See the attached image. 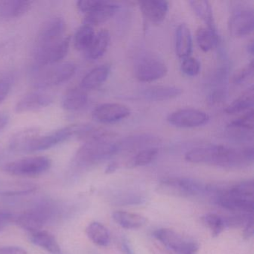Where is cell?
<instances>
[{"label":"cell","instance_id":"5","mask_svg":"<svg viewBox=\"0 0 254 254\" xmlns=\"http://www.w3.org/2000/svg\"><path fill=\"white\" fill-rule=\"evenodd\" d=\"M52 160L45 156L26 157L5 163L2 170L8 175L21 178H34L47 172Z\"/></svg>","mask_w":254,"mask_h":254},{"label":"cell","instance_id":"19","mask_svg":"<svg viewBox=\"0 0 254 254\" xmlns=\"http://www.w3.org/2000/svg\"><path fill=\"white\" fill-rule=\"evenodd\" d=\"M160 142V139L154 135L149 133H139V134L132 135L124 138L120 142H117L119 151L121 150L151 148L155 144Z\"/></svg>","mask_w":254,"mask_h":254},{"label":"cell","instance_id":"34","mask_svg":"<svg viewBox=\"0 0 254 254\" xmlns=\"http://www.w3.org/2000/svg\"><path fill=\"white\" fill-rule=\"evenodd\" d=\"M158 154V149L155 147L140 150L130 161V167H139L150 164Z\"/></svg>","mask_w":254,"mask_h":254},{"label":"cell","instance_id":"9","mask_svg":"<svg viewBox=\"0 0 254 254\" xmlns=\"http://www.w3.org/2000/svg\"><path fill=\"white\" fill-rule=\"evenodd\" d=\"M53 212L48 205H41L14 217L13 221L20 228L33 233L43 228L51 218Z\"/></svg>","mask_w":254,"mask_h":254},{"label":"cell","instance_id":"13","mask_svg":"<svg viewBox=\"0 0 254 254\" xmlns=\"http://www.w3.org/2000/svg\"><path fill=\"white\" fill-rule=\"evenodd\" d=\"M130 114V109L125 105L105 103L95 108L93 118L102 124H114L126 120Z\"/></svg>","mask_w":254,"mask_h":254},{"label":"cell","instance_id":"11","mask_svg":"<svg viewBox=\"0 0 254 254\" xmlns=\"http://www.w3.org/2000/svg\"><path fill=\"white\" fill-rule=\"evenodd\" d=\"M70 40V36L66 35L62 41L52 47L34 51L35 68L44 67L61 63V61L66 57L69 51Z\"/></svg>","mask_w":254,"mask_h":254},{"label":"cell","instance_id":"21","mask_svg":"<svg viewBox=\"0 0 254 254\" xmlns=\"http://www.w3.org/2000/svg\"><path fill=\"white\" fill-rule=\"evenodd\" d=\"M183 90L174 86H155L149 87L142 92V96L146 100L154 102L170 100L182 94Z\"/></svg>","mask_w":254,"mask_h":254},{"label":"cell","instance_id":"8","mask_svg":"<svg viewBox=\"0 0 254 254\" xmlns=\"http://www.w3.org/2000/svg\"><path fill=\"white\" fill-rule=\"evenodd\" d=\"M168 68L166 64L154 56H145L138 61L135 75L141 82H152L166 76Z\"/></svg>","mask_w":254,"mask_h":254},{"label":"cell","instance_id":"27","mask_svg":"<svg viewBox=\"0 0 254 254\" xmlns=\"http://www.w3.org/2000/svg\"><path fill=\"white\" fill-rule=\"evenodd\" d=\"M113 218L118 225L127 230H136L147 222L145 217L126 211H116L113 213Z\"/></svg>","mask_w":254,"mask_h":254},{"label":"cell","instance_id":"47","mask_svg":"<svg viewBox=\"0 0 254 254\" xmlns=\"http://www.w3.org/2000/svg\"><path fill=\"white\" fill-rule=\"evenodd\" d=\"M117 168H118V165H117V163H115V162H111V163H109V164L108 165V166H107L106 169H105V173H114V172L117 170Z\"/></svg>","mask_w":254,"mask_h":254},{"label":"cell","instance_id":"31","mask_svg":"<svg viewBox=\"0 0 254 254\" xmlns=\"http://www.w3.org/2000/svg\"><path fill=\"white\" fill-rule=\"evenodd\" d=\"M86 233L92 242L98 246L107 247L111 242V235L108 229L97 221H93L87 226Z\"/></svg>","mask_w":254,"mask_h":254},{"label":"cell","instance_id":"6","mask_svg":"<svg viewBox=\"0 0 254 254\" xmlns=\"http://www.w3.org/2000/svg\"><path fill=\"white\" fill-rule=\"evenodd\" d=\"M157 188L163 194L182 197L198 195L206 190L199 181L185 178H166L160 181Z\"/></svg>","mask_w":254,"mask_h":254},{"label":"cell","instance_id":"26","mask_svg":"<svg viewBox=\"0 0 254 254\" xmlns=\"http://www.w3.org/2000/svg\"><path fill=\"white\" fill-rule=\"evenodd\" d=\"M110 67L106 65L90 70L81 80V87L84 90H94L104 84L110 75Z\"/></svg>","mask_w":254,"mask_h":254},{"label":"cell","instance_id":"24","mask_svg":"<svg viewBox=\"0 0 254 254\" xmlns=\"http://www.w3.org/2000/svg\"><path fill=\"white\" fill-rule=\"evenodd\" d=\"M39 134V130L34 127L20 130L10 139L9 148L16 152L27 153L29 145Z\"/></svg>","mask_w":254,"mask_h":254},{"label":"cell","instance_id":"15","mask_svg":"<svg viewBox=\"0 0 254 254\" xmlns=\"http://www.w3.org/2000/svg\"><path fill=\"white\" fill-rule=\"evenodd\" d=\"M54 98L50 93L43 91H35L23 96L15 106V111L18 114L38 111L50 106Z\"/></svg>","mask_w":254,"mask_h":254},{"label":"cell","instance_id":"2","mask_svg":"<svg viewBox=\"0 0 254 254\" xmlns=\"http://www.w3.org/2000/svg\"><path fill=\"white\" fill-rule=\"evenodd\" d=\"M112 133H107L96 139L87 141L77 151L75 161L78 166L88 167L112 157L118 152Z\"/></svg>","mask_w":254,"mask_h":254},{"label":"cell","instance_id":"16","mask_svg":"<svg viewBox=\"0 0 254 254\" xmlns=\"http://www.w3.org/2000/svg\"><path fill=\"white\" fill-rule=\"evenodd\" d=\"M139 6L144 17L153 23L163 22L169 11V2L166 1H140Z\"/></svg>","mask_w":254,"mask_h":254},{"label":"cell","instance_id":"17","mask_svg":"<svg viewBox=\"0 0 254 254\" xmlns=\"http://www.w3.org/2000/svg\"><path fill=\"white\" fill-rule=\"evenodd\" d=\"M118 10V5L107 1H101L100 3L90 12L85 14L84 24L92 26L108 21L114 17Z\"/></svg>","mask_w":254,"mask_h":254},{"label":"cell","instance_id":"40","mask_svg":"<svg viewBox=\"0 0 254 254\" xmlns=\"http://www.w3.org/2000/svg\"><path fill=\"white\" fill-rule=\"evenodd\" d=\"M11 88V81L9 78L0 79V104L6 99Z\"/></svg>","mask_w":254,"mask_h":254},{"label":"cell","instance_id":"10","mask_svg":"<svg viewBox=\"0 0 254 254\" xmlns=\"http://www.w3.org/2000/svg\"><path fill=\"white\" fill-rule=\"evenodd\" d=\"M78 130V125L66 126L47 134L38 135L29 145L27 153L36 152L50 149L62 142L75 136Z\"/></svg>","mask_w":254,"mask_h":254},{"label":"cell","instance_id":"28","mask_svg":"<svg viewBox=\"0 0 254 254\" xmlns=\"http://www.w3.org/2000/svg\"><path fill=\"white\" fill-rule=\"evenodd\" d=\"M111 36L106 29H102L95 35L94 40L88 50L85 52L87 58L91 60H97L102 58L109 47Z\"/></svg>","mask_w":254,"mask_h":254},{"label":"cell","instance_id":"12","mask_svg":"<svg viewBox=\"0 0 254 254\" xmlns=\"http://www.w3.org/2000/svg\"><path fill=\"white\" fill-rule=\"evenodd\" d=\"M169 124L180 128H193L204 126L209 120L207 114L194 108H184L169 114Z\"/></svg>","mask_w":254,"mask_h":254},{"label":"cell","instance_id":"22","mask_svg":"<svg viewBox=\"0 0 254 254\" xmlns=\"http://www.w3.org/2000/svg\"><path fill=\"white\" fill-rule=\"evenodd\" d=\"M33 2L11 0L0 2V17L5 19L18 18L24 15Z\"/></svg>","mask_w":254,"mask_h":254},{"label":"cell","instance_id":"7","mask_svg":"<svg viewBox=\"0 0 254 254\" xmlns=\"http://www.w3.org/2000/svg\"><path fill=\"white\" fill-rule=\"evenodd\" d=\"M66 22L62 17H53L43 24L37 36L34 51L44 50L62 41L66 35Z\"/></svg>","mask_w":254,"mask_h":254},{"label":"cell","instance_id":"38","mask_svg":"<svg viewBox=\"0 0 254 254\" xmlns=\"http://www.w3.org/2000/svg\"><path fill=\"white\" fill-rule=\"evenodd\" d=\"M254 74V61H251L242 70L236 74L234 77V82L236 84H241L248 81Z\"/></svg>","mask_w":254,"mask_h":254},{"label":"cell","instance_id":"30","mask_svg":"<svg viewBox=\"0 0 254 254\" xmlns=\"http://www.w3.org/2000/svg\"><path fill=\"white\" fill-rule=\"evenodd\" d=\"M254 103V89L251 87L243 94L241 95L238 99L233 101L226 108L225 112L229 115L240 114L245 111H251L253 109Z\"/></svg>","mask_w":254,"mask_h":254},{"label":"cell","instance_id":"42","mask_svg":"<svg viewBox=\"0 0 254 254\" xmlns=\"http://www.w3.org/2000/svg\"><path fill=\"white\" fill-rule=\"evenodd\" d=\"M198 251V245L194 242L187 241L184 248L178 254H197Z\"/></svg>","mask_w":254,"mask_h":254},{"label":"cell","instance_id":"20","mask_svg":"<svg viewBox=\"0 0 254 254\" xmlns=\"http://www.w3.org/2000/svg\"><path fill=\"white\" fill-rule=\"evenodd\" d=\"M154 236L163 246L177 254L187 242L181 235L170 229H158L154 231Z\"/></svg>","mask_w":254,"mask_h":254},{"label":"cell","instance_id":"36","mask_svg":"<svg viewBox=\"0 0 254 254\" xmlns=\"http://www.w3.org/2000/svg\"><path fill=\"white\" fill-rule=\"evenodd\" d=\"M254 111L252 109L239 118L236 119L234 121L231 122L227 126V127L253 132L254 131Z\"/></svg>","mask_w":254,"mask_h":254},{"label":"cell","instance_id":"35","mask_svg":"<svg viewBox=\"0 0 254 254\" xmlns=\"http://www.w3.org/2000/svg\"><path fill=\"white\" fill-rule=\"evenodd\" d=\"M203 221L206 224L213 236H218L227 227L224 218L214 213H208L203 217Z\"/></svg>","mask_w":254,"mask_h":254},{"label":"cell","instance_id":"39","mask_svg":"<svg viewBox=\"0 0 254 254\" xmlns=\"http://www.w3.org/2000/svg\"><path fill=\"white\" fill-rule=\"evenodd\" d=\"M100 2L101 0H81L77 2V8L86 14L94 9Z\"/></svg>","mask_w":254,"mask_h":254},{"label":"cell","instance_id":"48","mask_svg":"<svg viewBox=\"0 0 254 254\" xmlns=\"http://www.w3.org/2000/svg\"><path fill=\"white\" fill-rule=\"evenodd\" d=\"M123 249H124L125 252L127 254H132L131 251H130V248H129L128 245L127 244H123Z\"/></svg>","mask_w":254,"mask_h":254},{"label":"cell","instance_id":"4","mask_svg":"<svg viewBox=\"0 0 254 254\" xmlns=\"http://www.w3.org/2000/svg\"><path fill=\"white\" fill-rule=\"evenodd\" d=\"M75 71L76 66L72 62L35 68L34 85L40 90L60 85L70 79L75 75Z\"/></svg>","mask_w":254,"mask_h":254},{"label":"cell","instance_id":"3","mask_svg":"<svg viewBox=\"0 0 254 254\" xmlns=\"http://www.w3.org/2000/svg\"><path fill=\"white\" fill-rule=\"evenodd\" d=\"M254 194V181H244L221 191L217 196L216 201L220 206L229 210L252 215Z\"/></svg>","mask_w":254,"mask_h":254},{"label":"cell","instance_id":"41","mask_svg":"<svg viewBox=\"0 0 254 254\" xmlns=\"http://www.w3.org/2000/svg\"><path fill=\"white\" fill-rule=\"evenodd\" d=\"M27 251L17 246H5L0 248V254H27Z\"/></svg>","mask_w":254,"mask_h":254},{"label":"cell","instance_id":"14","mask_svg":"<svg viewBox=\"0 0 254 254\" xmlns=\"http://www.w3.org/2000/svg\"><path fill=\"white\" fill-rule=\"evenodd\" d=\"M229 31L233 36L242 38L254 32V10L249 8L236 10L229 20Z\"/></svg>","mask_w":254,"mask_h":254},{"label":"cell","instance_id":"45","mask_svg":"<svg viewBox=\"0 0 254 254\" xmlns=\"http://www.w3.org/2000/svg\"><path fill=\"white\" fill-rule=\"evenodd\" d=\"M225 97V91L222 89L215 90L210 96V102L212 103H218L221 102Z\"/></svg>","mask_w":254,"mask_h":254},{"label":"cell","instance_id":"43","mask_svg":"<svg viewBox=\"0 0 254 254\" xmlns=\"http://www.w3.org/2000/svg\"><path fill=\"white\" fill-rule=\"evenodd\" d=\"M245 230H244V237L245 239H249L250 238L253 237L254 233V216L251 215L247 220L245 223Z\"/></svg>","mask_w":254,"mask_h":254},{"label":"cell","instance_id":"49","mask_svg":"<svg viewBox=\"0 0 254 254\" xmlns=\"http://www.w3.org/2000/svg\"><path fill=\"white\" fill-rule=\"evenodd\" d=\"M248 52L251 53V55L254 54V44L253 42H251V44L248 45Z\"/></svg>","mask_w":254,"mask_h":254},{"label":"cell","instance_id":"32","mask_svg":"<svg viewBox=\"0 0 254 254\" xmlns=\"http://www.w3.org/2000/svg\"><path fill=\"white\" fill-rule=\"evenodd\" d=\"M196 41L202 51L208 53L213 50L218 44V34L217 32L211 30L207 27L199 28L196 33Z\"/></svg>","mask_w":254,"mask_h":254},{"label":"cell","instance_id":"33","mask_svg":"<svg viewBox=\"0 0 254 254\" xmlns=\"http://www.w3.org/2000/svg\"><path fill=\"white\" fill-rule=\"evenodd\" d=\"M95 35L96 33L92 26L83 25L78 29L74 36V47L78 51H87L93 43Z\"/></svg>","mask_w":254,"mask_h":254},{"label":"cell","instance_id":"1","mask_svg":"<svg viewBox=\"0 0 254 254\" xmlns=\"http://www.w3.org/2000/svg\"><path fill=\"white\" fill-rule=\"evenodd\" d=\"M254 148H233L223 145H206L186 154L187 161L233 169L249 166L254 162Z\"/></svg>","mask_w":254,"mask_h":254},{"label":"cell","instance_id":"44","mask_svg":"<svg viewBox=\"0 0 254 254\" xmlns=\"http://www.w3.org/2000/svg\"><path fill=\"white\" fill-rule=\"evenodd\" d=\"M14 215L9 212L0 211V231L3 230L9 223L14 221Z\"/></svg>","mask_w":254,"mask_h":254},{"label":"cell","instance_id":"37","mask_svg":"<svg viewBox=\"0 0 254 254\" xmlns=\"http://www.w3.org/2000/svg\"><path fill=\"white\" fill-rule=\"evenodd\" d=\"M181 71L187 76L194 77L198 75L200 71V64L197 59L192 57L184 59L181 64Z\"/></svg>","mask_w":254,"mask_h":254},{"label":"cell","instance_id":"25","mask_svg":"<svg viewBox=\"0 0 254 254\" xmlns=\"http://www.w3.org/2000/svg\"><path fill=\"white\" fill-rule=\"evenodd\" d=\"M31 242L52 254H59L61 247L54 235L45 230H38L30 233Z\"/></svg>","mask_w":254,"mask_h":254},{"label":"cell","instance_id":"46","mask_svg":"<svg viewBox=\"0 0 254 254\" xmlns=\"http://www.w3.org/2000/svg\"><path fill=\"white\" fill-rule=\"evenodd\" d=\"M9 122V117L8 114L0 113V131H2Z\"/></svg>","mask_w":254,"mask_h":254},{"label":"cell","instance_id":"29","mask_svg":"<svg viewBox=\"0 0 254 254\" xmlns=\"http://www.w3.org/2000/svg\"><path fill=\"white\" fill-rule=\"evenodd\" d=\"M197 17L207 26L208 29L217 32L212 6L208 1L193 0L189 2Z\"/></svg>","mask_w":254,"mask_h":254},{"label":"cell","instance_id":"23","mask_svg":"<svg viewBox=\"0 0 254 254\" xmlns=\"http://www.w3.org/2000/svg\"><path fill=\"white\" fill-rule=\"evenodd\" d=\"M88 102V96L82 88L70 89L62 99V108L68 111H76L82 109Z\"/></svg>","mask_w":254,"mask_h":254},{"label":"cell","instance_id":"18","mask_svg":"<svg viewBox=\"0 0 254 254\" xmlns=\"http://www.w3.org/2000/svg\"><path fill=\"white\" fill-rule=\"evenodd\" d=\"M175 49L180 59L190 57L193 50L192 36L190 29L184 23L178 26L175 33Z\"/></svg>","mask_w":254,"mask_h":254}]
</instances>
